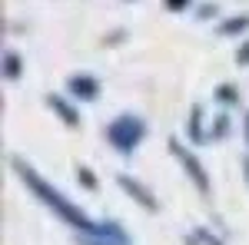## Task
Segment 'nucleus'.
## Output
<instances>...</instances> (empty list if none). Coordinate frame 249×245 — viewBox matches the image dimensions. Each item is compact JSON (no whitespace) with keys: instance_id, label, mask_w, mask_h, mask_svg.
Returning a JSON list of instances; mask_svg holds the SVG:
<instances>
[{"instance_id":"obj_1","label":"nucleus","mask_w":249,"mask_h":245,"mask_svg":"<svg viewBox=\"0 0 249 245\" xmlns=\"http://www.w3.org/2000/svg\"><path fill=\"white\" fill-rule=\"evenodd\" d=\"M140 136H143V123H136L130 116H123L120 123H113V130H110V139H113L120 149H133L136 143H140Z\"/></svg>"}]
</instances>
